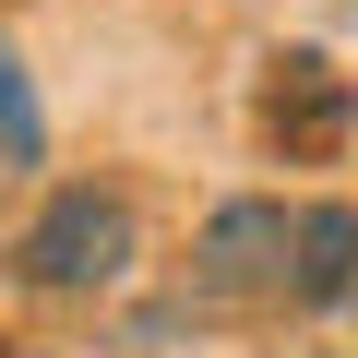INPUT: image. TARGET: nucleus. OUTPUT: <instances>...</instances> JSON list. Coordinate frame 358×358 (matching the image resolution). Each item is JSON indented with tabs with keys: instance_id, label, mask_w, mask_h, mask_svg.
I'll use <instances>...</instances> for the list:
<instances>
[{
	"instance_id": "obj_3",
	"label": "nucleus",
	"mask_w": 358,
	"mask_h": 358,
	"mask_svg": "<svg viewBox=\"0 0 358 358\" xmlns=\"http://www.w3.org/2000/svg\"><path fill=\"white\" fill-rule=\"evenodd\" d=\"M287 239H299V203H275V192L215 203L192 239V299H287Z\"/></svg>"
},
{
	"instance_id": "obj_1",
	"label": "nucleus",
	"mask_w": 358,
	"mask_h": 358,
	"mask_svg": "<svg viewBox=\"0 0 358 358\" xmlns=\"http://www.w3.org/2000/svg\"><path fill=\"white\" fill-rule=\"evenodd\" d=\"M131 263H143V215H131L120 179H60L13 239V287H36V299H96Z\"/></svg>"
},
{
	"instance_id": "obj_5",
	"label": "nucleus",
	"mask_w": 358,
	"mask_h": 358,
	"mask_svg": "<svg viewBox=\"0 0 358 358\" xmlns=\"http://www.w3.org/2000/svg\"><path fill=\"white\" fill-rule=\"evenodd\" d=\"M0 155H13V167H36V155H48V131H36V96H24V60H13V36H0Z\"/></svg>"
},
{
	"instance_id": "obj_4",
	"label": "nucleus",
	"mask_w": 358,
	"mask_h": 358,
	"mask_svg": "<svg viewBox=\"0 0 358 358\" xmlns=\"http://www.w3.org/2000/svg\"><path fill=\"white\" fill-rule=\"evenodd\" d=\"M287 299H299V310H346V299H358V203H299Z\"/></svg>"
},
{
	"instance_id": "obj_2",
	"label": "nucleus",
	"mask_w": 358,
	"mask_h": 358,
	"mask_svg": "<svg viewBox=\"0 0 358 358\" xmlns=\"http://www.w3.org/2000/svg\"><path fill=\"white\" fill-rule=\"evenodd\" d=\"M346 131H358V84H346L322 48H275V60H263V143H275L287 167H334Z\"/></svg>"
}]
</instances>
